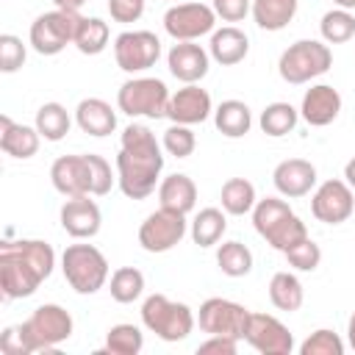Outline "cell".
Here are the masks:
<instances>
[{
  "mask_svg": "<svg viewBox=\"0 0 355 355\" xmlns=\"http://www.w3.org/2000/svg\"><path fill=\"white\" fill-rule=\"evenodd\" d=\"M161 169H164V155L153 130L139 122L128 125L122 130V144L116 155V180L122 194L130 200L150 197L155 191Z\"/></svg>",
  "mask_w": 355,
  "mask_h": 355,
  "instance_id": "6da1fadb",
  "label": "cell"
},
{
  "mask_svg": "<svg viewBox=\"0 0 355 355\" xmlns=\"http://www.w3.org/2000/svg\"><path fill=\"white\" fill-rule=\"evenodd\" d=\"M55 252L47 241L17 239L0 244V291L6 300L31 297L53 272Z\"/></svg>",
  "mask_w": 355,
  "mask_h": 355,
  "instance_id": "7a4b0ae2",
  "label": "cell"
},
{
  "mask_svg": "<svg viewBox=\"0 0 355 355\" xmlns=\"http://www.w3.org/2000/svg\"><path fill=\"white\" fill-rule=\"evenodd\" d=\"M252 225H255L258 236H263L266 244L280 250V252H286V250H291L308 239L305 222L288 208L286 200H277V197H266V200L255 202Z\"/></svg>",
  "mask_w": 355,
  "mask_h": 355,
  "instance_id": "3957f363",
  "label": "cell"
},
{
  "mask_svg": "<svg viewBox=\"0 0 355 355\" xmlns=\"http://www.w3.org/2000/svg\"><path fill=\"white\" fill-rule=\"evenodd\" d=\"M19 333L25 338L28 355L53 349L72 336V316L67 308H61L55 302H44L19 324Z\"/></svg>",
  "mask_w": 355,
  "mask_h": 355,
  "instance_id": "277c9868",
  "label": "cell"
},
{
  "mask_svg": "<svg viewBox=\"0 0 355 355\" xmlns=\"http://www.w3.org/2000/svg\"><path fill=\"white\" fill-rule=\"evenodd\" d=\"M333 67V53L327 44L316 42V39H300L294 44H288L277 61V72L286 83H308L319 75H324Z\"/></svg>",
  "mask_w": 355,
  "mask_h": 355,
  "instance_id": "5b68a950",
  "label": "cell"
},
{
  "mask_svg": "<svg viewBox=\"0 0 355 355\" xmlns=\"http://www.w3.org/2000/svg\"><path fill=\"white\" fill-rule=\"evenodd\" d=\"M61 269L78 294H94L108 280V261L94 244H69L61 255Z\"/></svg>",
  "mask_w": 355,
  "mask_h": 355,
  "instance_id": "8992f818",
  "label": "cell"
},
{
  "mask_svg": "<svg viewBox=\"0 0 355 355\" xmlns=\"http://www.w3.org/2000/svg\"><path fill=\"white\" fill-rule=\"evenodd\" d=\"M141 322L161 341H183L194 330V313L186 302H172L164 294H150L141 305Z\"/></svg>",
  "mask_w": 355,
  "mask_h": 355,
  "instance_id": "52a82bcc",
  "label": "cell"
},
{
  "mask_svg": "<svg viewBox=\"0 0 355 355\" xmlns=\"http://www.w3.org/2000/svg\"><path fill=\"white\" fill-rule=\"evenodd\" d=\"M169 89L158 78H130L116 92V105L128 116H150L161 119L169 108Z\"/></svg>",
  "mask_w": 355,
  "mask_h": 355,
  "instance_id": "ba28073f",
  "label": "cell"
},
{
  "mask_svg": "<svg viewBox=\"0 0 355 355\" xmlns=\"http://www.w3.org/2000/svg\"><path fill=\"white\" fill-rule=\"evenodd\" d=\"M80 19L83 17L78 11H64V8L39 14L33 19V25H31V47L39 55H55V53H61L69 42H75V33L80 28Z\"/></svg>",
  "mask_w": 355,
  "mask_h": 355,
  "instance_id": "9c48e42d",
  "label": "cell"
},
{
  "mask_svg": "<svg viewBox=\"0 0 355 355\" xmlns=\"http://www.w3.org/2000/svg\"><path fill=\"white\" fill-rule=\"evenodd\" d=\"M114 58L122 72H141L161 58V39L153 31H125L114 39Z\"/></svg>",
  "mask_w": 355,
  "mask_h": 355,
  "instance_id": "30bf717a",
  "label": "cell"
},
{
  "mask_svg": "<svg viewBox=\"0 0 355 355\" xmlns=\"http://www.w3.org/2000/svg\"><path fill=\"white\" fill-rule=\"evenodd\" d=\"M200 330L208 336H233V338H244L247 322H250V311L233 300H222V297H211L200 305Z\"/></svg>",
  "mask_w": 355,
  "mask_h": 355,
  "instance_id": "8fae6325",
  "label": "cell"
},
{
  "mask_svg": "<svg viewBox=\"0 0 355 355\" xmlns=\"http://www.w3.org/2000/svg\"><path fill=\"white\" fill-rule=\"evenodd\" d=\"M216 25V11L205 3H178L164 14V31L175 42H194L211 33Z\"/></svg>",
  "mask_w": 355,
  "mask_h": 355,
  "instance_id": "7c38bea8",
  "label": "cell"
},
{
  "mask_svg": "<svg viewBox=\"0 0 355 355\" xmlns=\"http://www.w3.org/2000/svg\"><path fill=\"white\" fill-rule=\"evenodd\" d=\"M186 236V214L172 208L153 211L139 227V244L147 252H169Z\"/></svg>",
  "mask_w": 355,
  "mask_h": 355,
  "instance_id": "4fadbf2b",
  "label": "cell"
},
{
  "mask_svg": "<svg viewBox=\"0 0 355 355\" xmlns=\"http://www.w3.org/2000/svg\"><path fill=\"white\" fill-rule=\"evenodd\" d=\"M311 211L319 222L324 225H341L352 216L355 211V197H352V189L347 180H324L313 197H311Z\"/></svg>",
  "mask_w": 355,
  "mask_h": 355,
  "instance_id": "5bb4252c",
  "label": "cell"
},
{
  "mask_svg": "<svg viewBox=\"0 0 355 355\" xmlns=\"http://www.w3.org/2000/svg\"><path fill=\"white\" fill-rule=\"evenodd\" d=\"M244 341L263 355H288L294 349V336L288 327L269 313H250Z\"/></svg>",
  "mask_w": 355,
  "mask_h": 355,
  "instance_id": "9a60e30c",
  "label": "cell"
},
{
  "mask_svg": "<svg viewBox=\"0 0 355 355\" xmlns=\"http://www.w3.org/2000/svg\"><path fill=\"white\" fill-rule=\"evenodd\" d=\"M50 180L53 189L64 197H80L92 194V166L89 155H61L50 166Z\"/></svg>",
  "mask_w": 355,
  "mask_h": 355,
  "instance_id": "2e32d148",
  "label": "cell"
},
{
  "mask_svg": "<svg viewBox=\"0 0 355 355\" xmlns=\"http://www.w3.org/2000/svg\"><path fill=\"white\" fill-rule=\"evenodd\" d=\"M100 225H103V214H100L97 202L89 200V194L69 197L61 205V227L72 239H92L100 233Z\"/></svg>",
  "mask_w": 355,
  "mask_h": 355,
  "instance_id": "e0dca14e",
  "label": "cell"
},
{
  "mask_svg": "<svg viewBox=\"0 0 355 355\" xmlns=\"http://www.w3.org/2000/svg\"><path fill=\"white\" fill-rule=\"evenodd\" d=\"M211 114V94L205 89H200L197 83H186L183 89H178L169 97V108L166 116L178 125H197L205 122Z\"/></svg>",
  "mask_w": 355,
  "mask_h": 355,
  "instance_id": "ac0fdd59",
  "label": "cell"
},
{
  "mask_svg": "<svg viewBox=\"0 0 355 355\" xmlns=\"http://www.w3.org/2000/svg\"><path fill=\"white\" fill-rule=\"evenodd\" d=\"M272 183L288 200L305 197L316 186V166L311 161H305V158H286V161H280L275 166Z\"/></svg>",
  "mask_w": 355,
  "mask_h": 355,
  "instance_id": "d6986e66",
  "label": "cell"
},
{
  "mask_svg": "<svg viewBox=\"0 0 355 355\" xmlns=\"http://www.w3.org/2000/svg\"><path fill=\"white\" fill-rule=\"evenodd\" d=\"M169 72L183 83H197L208 75V53L194 42H178L166 53Z\"/></svg>",
  "mask_w": 355,
  "mask_h": 355,
  "instance_id": "ffe728a7",
  "label": "cell"
},
{
  "mask_svg": "<svg viewBox=\"0 0 355 355\" xmlns=\"http://www.w3.org/2000/svg\"><path fill=\"white\" fill-rule=\"evenodd\" d=\"M338 111H341V94H338V89H333V86H327V83L311 86V89L305 92L302 108H300L302 119H305L308 125H313V128L330 125V122L338 116Z\"/></svg>",
  "mask_w": 355,
  "mask_h": 355,
  "instance_id": "44dd1931",
  "label": "cell"
},
{
  "mask_svg": "<svg viewBox=\"0 0 355 355\" xmlns=\"http://www.w3.org/2000/svg\"><path fill=\"white\" fill-rule=\"evenodd\" d=\"M39 139H42V133L36 130V125L28 128V125H17L6 114L0 116V150L6 155H11V158H31L39 150Z\"/></svg>",
  "mask_w": 355,
  "mask_h": 355,
  "instance_id": "7402d4cb",
  "label": "cell"
},
{
  "mask_svg": "<svg viewBox=\"0 0 355 355\" xmlns=\"http://www.w3.org/2000/svg\"><path fill=\"white\" fill-rule=\"evenodd\" d=\"M208 47H211V58H214L216 64L233 67V64H239V61L247 58V53H250V39H247V33L239 31L236 25H225V28H219V31L211 33V44H208Z\"/></svg>",
  "mask_w": 355,
  "mask_h": 355,
  "instance_id": "603a6c76",
  "label": "cell"
},
{
  "mask_svg": "<svg viewBox=\"0 0 355 355\" xmlns=\"http://www.w3.org/2000/svg\"><path fill=\"white\" fill-rule=\"evenodd\" d=\"M75 122H78V128H80L83 133H89V136H108V133H114V128H116V114H114V108H111L105 100H100V97H86V100H80L78 108H75Z\"/></svg>",
  "mask_w": 355,
  "mask_h": 355,
  "instance_id": "cb8c5ba5",
  "label": "cell"
},
{
  "mask_svg": "<svg viewBox=\"0 0 355 355\" xmlns=\"http://www.w3.org/2000/svg\"><path fill=\"white\" fill-rule=\"evenodd\" d=\"M158 200H161V208H172V211H180V214H189L197 202V186L189 175H169L161 180L158 186Z\"/></svg>",
  "mask_w": 355,
  "mask_h": 355,
  "instance_id": "d4e9b609",
  "label": "cell"
},
{
  "mask_svg": "<svg viewBox=\"0 0 355 355\" xmlns=\"http://www.w3.org/2000/svg\"><path fill=\"white\" fill-rule=\"evenodd\" d=\"M214 125L222 136L241 139L252 128V114H250L247 103H241V100H222L219 108L214 111Z\"/></svg>",
  "mask_w": 355,
  "mask_h": 355,
  "instance_id": "484cf974",
  "label": "cell"
},
{
  "mask_svg": "<svg viewBox=\"0 0 355 355\" xmlns=\"http://www.w3.org/2000/svg\"><path fill=\"white\" fill-rule=\"evenodd\" d=\"M297 14V0H252V19L263 31H283Z\"/></svg>",
  "mask_w": 355,
  "mask_h": 355,
  "instance_id": "4316f807",
  "label": "cell"
},
{
  "mask_svg": "<svg viewBox=\"0 0 355 355\" xmlns=\"http://www.w3.org/2000/svg\"><path fill=\"white\" fill-rule=\"evenodd\" d=\"M269 300L277 311H300L302 308V300H305V291H302V283L300 277H294L291 272H277L272 275L269 280Z\"/></svg>",
  "mask_w": 355,
  "mask_h": 355,
  "instance_id": "83f0119b",
  "label": "cell"
},
{
  "mask_svg": "<svg viewBox=\"0 0 355 355\" xmlns=\"http://www.w3.org/2000/svg\"><path fill=\"white\" fill-rule=\"evenodd\" d=\"M219 200H222V208H225L227 214H233V216L250 214V211L255 208V202H258L255 186H252L247 178H230V180H225Z\"/></svg>",
  "mask_w": 355,
  "mask_h": 355,
  "instance_id": "f1b7e54d",
  "label": "cell"
},
{
  "mask_svg": "<svg viewBox=\"0 0 355 355\" xmlns=\"http://www.w3.org/2000/svg\"><path fill=\"white\" fill-rule=\"evenodd\" d=\"M227 230V219L219 208H202L191 222V239L197 247H214Z\"/></svg>",
  "mask_w": 355,
  "mask_h": 355,
  "instance_id": "f546056e",
  "label": "cell"
},
{
  "mask_svg": "<svg viewBox=\"0 0 355 355\" xmlns=\"http://www.w3.org/2000/svg\"><path fill=\"white\" fill-rule=\"evenodd\" d=\"M69 125L72 119L61 103H44L36 111V130L42 133L44 141H61L69 133Z\"/></svg>",
  "mask_w": 355,
  "mask_h": 355,
  "instance_id": "4dcf8cb0",
  "label": "cell"
},
{
  "mask_svg": "<svg viewBox=\"0 0 355 355\" xmlns=\"http://www.w3.org/2000/svg\"><path fill=\"white\" fill-rule=\"evenodd\" d=\"M108 39H111L108 22H103L100 17H83L72 44H75L83 55H97V53H103V50H105Z\"/></svg>",
  "mask_w": 355,
  "mask_h": 355,
  "instance_id": "1f68e13d",
  "label": "cell"
},
{
  "mask_svg": "<svg viewBox=\"0 0 355 355\" xmlns=\"http://www.w3.org/2000/svg\"><path fill=\"white\" fill-rule=\"evenodd\" d=\"M300 119V111L291 105V103H269L263 111H261V130L266 136H286L294 130Z\"/></svg>",
  "mask_w": 355,
  "mask_h": 355,
  "instance_id": "d6a6232c",
  "label": "cell"
},
{
  "mask_svg": "<svg viewBox=\"0 0 355 355\" xmlns=\"http://www.w3.org/2000/svg\"><path fill=\"white\" fill-rule=\"evenodd\" d=\"M216 263L227 277H244L252 269V252L241 241H225L216 250Z\"/></svg>",
  "mask_w": 355,
  "mask_h": 355,
  "instance_id": "836d02e7",
  "label": "cell"
},
{
  "mask_svg": "<svg viewBox=\"0 0 355 355\" xmlns=\"http://www.w3.org/2000/svg\"><path fill=\"white\" fill-rule=\"evenodd\" d=\"M144 347V333L136 324H114L105 336V349L103 352H114V355H139Z\"/></svg>",
  "mask_w": 355,
  "mask_h": 355,
  "instance_id": "e575fe53",
  "label": "cell"
},
{
  "mask_svg": "<svg viewBox=\"0 0 355 355\" xmlns=\"http://www.w3.org/2000/svg\"><path fill=\"white\" fill-rule=\"evenodd\" d=\"M319 31H322V39L327 44H341V42H349L355 36V17L347 11V8H333L322 17L319 22Z\"/></svg>",
  "mask_w": 355,
  "mask_h": 355,
  "instance_id": "d590c367",
  "label": "cell"
},
{
  "mask_svg": "<svg viewBox=\"0 0 355 355\" xmlns=\"http://www.w3.org/2000/svg\"><path fill=\"white\" fill-rule=\"evenodd\" d=\"M144 291V275L136 269V266H119L114 275H111V297L122 305L139 300Z\"/></svg>",
  "mask_w": 355,
  "mask_h": 355,
  "instance_id": "8d00e7d4",
  "label": "cell"
},
{
  "mask_svg": "<svg viewBox=\"0 0 355 355\" xmlns=\"http://www.w3.org/2000/svg\"><path fill=\"white\" fill-rule=\"evenodd\" d=\"M300 355H344V341L338 338V333L319 327L300 344Z\"/></svg>",
  "mask_w": 355,
  "mask_h": 355,
  "instance_id": "74e56055",
  "label": "cell"
},
{
  "mask_svg": "<svg viewBox=\"0 0 355 355\" xmlns=\"http://www.w3.org/2000/svg\"><path fill=\"white\" fill-rule=\"evenodd\" d=\"M194 147H197V139H194V133H191L189 125L172 122V128L164 130V150H166L169 155H175V158H189V155L194 153Z\"/></svg>",
  "mask_w": 355,
  "mask_h": 355,
  "instance_id": "f35d334b",
  "label": "cell"
},
{
  "mask_svg": "<svg viewBox=\"0 0 355 355\" xmlns=\"http://www.w3.org/2000/svg\"><path fill=\"white\" fill-rule=\"evenodd\" d=\"M283 255H286V261H288L294 269H300V272H313V269L319 266V261H322V250H319V244H316L313 239L300 241L297 247L286 250Z\"/></svg>",
  "mask_w": 355,
  "mask_h": 355,
  "instance_id": "ab89813d",
  "label": "cell"
},
{
  "mask_svg": "<svg viewBox=\"0 0 355 355\" xmlns=\"http://www.w3.org/2000/svg\"><path fill=\"white\" fill-rule=\"evenodd\" d=\"M25 64V44L14 33L0 36V69L3 72H17Z\"/></svg>",
  "mask_w": 355,
  "mask_h": 355,
  "instance_id": "60d3db41",
  "label": "cell"
},
{
  "mask_svg": "<svg viewBox=\"0 0 355 355\" xmlns=\"http://www.w3.org/2000/svg\"><path fill=\"white\" fill-rule=\"evenodd\" d=\"M86 155H89V166H92V194L103 197V194L111 191V183H114L111 166H108V161L103 155H94V153H86Z\"/></svg>",
  "mask_w": 355,
  "mask_h": 355,
  "instance_id": "b9f144b4",
  "label": "cell"
},
{
  "mask_svg": "<svg viewBox=\"0 0 355 355\" xmlns=\"http://www.w3.org/2000/svg\"><path fill=\"white\" fill-rule=\"evenodd\" d=\"M108 11L116 22H136L144 14V0H108Z\"/></svg>",
  "mask_w": 355,
  "mask_h": 355,
  "instance_id": "7bdbcfd3",
  "label": "cell"
},
{
  "mask_svg": "<svg viewBox=\"0 0 355 355\" xmlns=\"http://www.w3.org/2000/svg\"><path fill=\"white\" fill-rule=\"evenodd\" d=\"M211 8L225 22H239V19H244L250 14V0H214Z\"/></svg>",
  "mask_w": 355,
  "mask_h": 355,
  "instance_id": "ee69618b",
  "label": "cell"
},
{
  "mask_svg": "<svg viewBox=\"0 0 355 355\" xmlns=\"http://www.w3.org/2000/svg\"><path fill=\"white\" fill-rule=\"evenodd\" d=\"M239 349V338H233V336H211L208 341H202L200 347H197V352L200 355H233Z\"/></svg>",
  "mask_w": 355,
  "mask_h": 355,
  "instance_id": "f6af8a7d",
  "label": "cell"
},
{
  "mask_svg": "<svg viewBox=\"0 0 355 355\" xmlns=\"http://www.w3.org/2000/svg\"><path fill=\"white\" fill-rule=\"evenodd\" d=\"M0 349H3L6 355H28L25 338H22V333H19V324L3 330V336H0Z\"/></svg>",
  "mask_w": 355,
  "mask_h": 355,
  "instance_id": "bcb514c9",
  "label": "cell"
},
{
  "mask_svg": "<svg viewBox=\"0 0 355 355\" xmlns=\"http://www.w3.org/2000/svg\"><path fill=\"white\" fill-rule=\"evenodd\" d=\"M53 3H55V8H64V11H80V6L86 0H53Z\"/></svg>",
  "mask_w": 355,
  "mask_h": 355,
  "instance_id": "7dc6e473",
  "label": "cell"
},
{
  "mask_svg": "<svg viewBox=\"0 0 355 355\" xmlns=\"http://www.w3.org/2000/svg\"><path fill=\"white\" fill-rule=\"evenodd\" d=\"M344 178H347L349 189H355V158H349V161H347V166H344Z\"/></svg>",
  "mask_w": 355,
  "mask_h": 355,
  "instance_id": "c3c4849f",
  "label": "cell"
},
{
  "mask_svg": "<svg viewBox=\"0 0 355 355\" xmlns=\"http://www.w3.org/2000/svg\"><path fill=\"white\" fill-rule=\"evenodd\" d=\"M347 338H349V347L355 349V313H352L349 322H347Z\"/></svg>",
  "mask_w": 355,
  "mask_h": 355,
  "instance_id": "681fc988",
  "label": "cell"
},
{
  "mask_svg": "<svg viewBox=\"0 0 355 355\" xmlns=\"http://www.w3.org/2000/svg\"><path fill=\"white\" fill-rule=\"evenodd\" d=\"M333 3H336L338 8H347V11H349V8H355V0H333Z\"/></svg>",
  "mask_w": 355,
  "mask_h": 355,
  "instance_id": "f907efd6",
  "label": "cell"
}]
</instances>
